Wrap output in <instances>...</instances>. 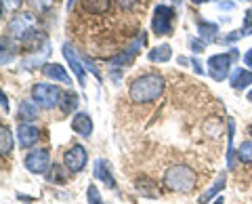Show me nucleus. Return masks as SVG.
Masks as SVG:
<instances>
[{
  "label": "nucleus",
  "mask_w": 252,
  "mask_h": 204,
  "mask_svg": "<svg viewBox=\"0 0 252 204\" xmlns=\"http://www.w3.org/2000/svg\"><path fill=\"white\" fill-rule=\"evenodd\" d=\"M36 28V19L32 13H23V15H17V17H13L9 21V36L15 38V40L19 42H26L28 36L34 32Z\"/></svg>",
  "instance_id": "4"
},
{
  "label": "nucleus",
  "mask_w": 252,
  "mask_h": 204,
  "mask_svg": "<svg viewBox=\"0 0 252 204\" xmlns=\"http://www.w3.org/2000/svg\"><path fill=\"white\" fill-rule=\"evenodd\" d=\"M26 169L34 175H42V172L49 170V164H51V154L49 150H34L26 156Z\"/></svg>",
  "instance_id": "7"
},
{
  "label": "nucleus",
  "mask_w": 252,
  "mask_h": 204,
  "mask_svg": "<svg viewBox=\"0 0 252 204\" xmlns=\"http://www.w3.org/2000/svg\"><path fill=\"white\" fill-rule=\"evenodd\" d=\"M220 9H223V11H231L233 4H231V2H223V4H220Z\"/></svg>",
  "instance_id": "37"
},
{
  "label": "nucleus",
  "mask_w": 252,
  "mask_h": 204,
  "mask_svg": "<svg viewBox=\"0 0 252 204\" xmlns=\"http://www.w3.org/2000/svg\"><path fill=\"white\" fill-rule=\"evenodd\" d=\"M154 183L152 181H147V179H143V181H139V185H137V192L139 194H143V196H149V198H158V190H149Z\"/></svg>",
  "instance_id": "25"
},
{
  "label": "nucleus",
  "mask_w": 252,
  "mask_h": 204,
  "mask_svg": "<svg viewBox=\"0 0 252 204\" xmlns=\"http://www.w3.org/2000/svg\"><path fill=\"white\" fill-rule=\"evenodd\" d=\"M219 34V26L217 23H210V21H200L198 23V36L202 38L204 42H212Z\"/></svg>",
  "instance_id": "18"
},
{
  "label": "nucleus",
  "mask_w": 252,
  "mask_h": 204,
  "mask_svg": "<svg viewBox=\"0 0 252 204\" xmlns=\"http://www.w3.org/2000/svg\"><path fill=\"white\" fill-rule=\"evenodd\" d=\"M248 101H252V91H250V93H248Z\"/></svg>",
  "instance_id": "41"
},
{
  "label": "nucleus",
  "mask_w": 252,
  "mask_h": 204,
  "mask_svg": "<svg viewBox=\"0 0 252 204\" xmlns=\"http://www.w3.org/2000/svg\"><path fill=\"white\" fill-rule=\"evenodd\" d=\"M30 4H32V9L34 11L44 13V11H49L53 6V0H30Z\"/></svg>",
  "instance_id": "27"
},
{
  "label": "nucleus",
  "mask_w": 252,
  "mask_h": 204,
  "mask_svg": "<svg viewBox=\"0 0 252 204\" xmlns=\"http://www.w3.org/2000/svg\"><path fill=\"white\" fill-rule=\"evenodd\" d=\"M72 129L76 131V135H80V137H91V133H93V118L89 114H76L74 116V120H72Z\"/></svg>",
  "instance_id": "14"
},
{
  "label": "nucleus",
  "mask_w": 252,
  "mask_h": 204,
  "mask_svg": "<svg viewBox=\"0 0 252 204\" xmlns=\"http://www.w3.org/2000/svg\"><path fill=\"white\" fill-rule=\"evenodd\" d=\"M193 4H202V2H208V0H191Z\"/></svg>",
  "instance_id": "38"
},
{
  "label": "nucleus",
  "mask_w": 252,
  "mask_h": 204,
  "mask_svg": "<svg viewBox=\"0 0 252 204\" xmlns=\"http://www.w3.org/2000/svg\"><path fill=\"white\" fill-rule=\"evenodd\" d=\"M21 4H23V0H2V13L6 9H9V11H17Z\"/></svg>",
  "instance_id": "29"
},
{
  "label": "nucleus",
  "mask_w": 252,
  "mask_h": 204,
  "mask_svg": "<svg viewBox=\"0 0 252 204\" xmlns=\"http://www.w3.org/2000/svg\"><path fill=\"white\" fill-rule=\"evenodd\" d=\"M32 99L42 109H53L55 105H59L61 91H59V86H55V84L38 82V84H34V89H32Z\"/></svg>",
  "instance_id": "3"
},
{
  "label": "nucleus",
  "mask_w": 252,
  "mask_h": 204,
  "mask_svg": "<svg viewBox=\"0 0 252 204\" xmlns=\"http://www.w3.org/2000/svg\"><path fill=\"white\" fill-rule=\"evenodd\" d=\"M164 185L172 192L185 194L189 190H193L195 185V172L193 169L185 167V164H177V167H170L164 172Z\"/></svg>",
  "instance_id": "2"
},
{
  "label": "nucleus",
  "mask_w": 252,
  "mask_h": 204,
  "mask_svg": "<svg viewBox=\"0 0 252 204\" xmlns=\"http://www.w3.org/2000/svg\"><path fill=\"white\" fill-rule=\"evenodd\" d=\"M93 172H94V179H97V181H103L109 190H116V179L112 175V164H109L107 160H103V158L94 160Z\"/></svg>",
  "instance_id": "11"
},
{
  "label": "nucleus",
  "mask_w": 252,
  "mask_h": 204,
  "mask_svg": "<svg viewBox=\"0 0 252 204\" xmlns=\"http://www.w3.org/2000/svg\"><path fill=\"white\" fill-rule=\"evenodd\" d=\"M225 183H227V175H225V172H220V175L217 177V181L212 183V185H210V187H208V190L204 192V194H200L198 202H200V204H208V202H210L212 198H215V196H217L219 192H223Z\"/></svg>",
  "instance_id": "15"
},
{
  "label": "nucleus",
  "mask_w": 252,
  "mask_h": 204,
  "mask_svg": "<svg viewBox=\"0 0 252 204\" xmlns=\"http://www.w3.org/2000/svg\"><path fill=\"white\" fill-rule=\"evenodd\" d=\"M162 93H164V78L156 72L135 78L128 89L130 101H135V103H152V101L160 99Z\"/></svg>",
  "instance_id": "1"
},
{
  "label": "nucleus",
  "mask_w": 252,
  "mask_h": 204,
  "mask_svg": "<svg viewBox=\"0 0 252 204\" xmlns=\"http://www.w3.org/2000/svg\"><path fill=\"white\" fill-rule=\"evenodd\" d=\"M250 133H252V127H250Z\"/></svg>",
  "instance_id": "42"
},
{
  "label": "nucleus",
  "mask_w": 252,
  "mask_h": 204,
  "mask_svg": "<svg viewBox=\"0 0 252 204\" xmlns=\"http://www.w3.org/2000/svg\"><path fill=\"white\" fill-rule=\"evenodd\" d=\"M227 127H229V133H227V169H233V164H235V160H233V156H235V150H233V120L229 118L227 120Z\"/></svg>",
  "instance_id": "23"
},
{
  "label": "nucleus",
  "mask_w": 252,
  "mask_h": 204,
  "mask_svg": "<svg viewBox=\"0 0 252 204\" xmlns=\"http://www.w3.org/2000/svg\"><path fill=\"white\" fill-rule=\"evenodd\" d=\"M109 0H82V6L86 13H94V15H101L109 9Z\"/></svg>",
  "instance_id": "22"
},
{
  "label": "nucleus",
  "mask_w": 252,
  "mask_h": 204,
  "mask_svg": "<svg viewBox=\"0 0 252 204\" xmlns=\"http://www.w3.org/2000/svg\"><path fill=\"white\" fill-rule=\"evenodd\" d=\"M238 158H240V162H244V164H252V141H244V143L238 147Z\"/></svg>",
  "instance_id": "24"
},
{
  "label": "nucleus",
  "mask_w": 252,
  "mask_h": 204,
  "mask_svg": "<svg viewBox=\"0 0 252 204\" xmlns=\"http://www.w3.org/2000/svg\"><path fill=\"white\" fill-rule=\"evenodd\" d=\"M189 44H191V49H193L195 53H202L204 46H206V42H204L202 38H191V42H189Z\"/></svg>",
  "instance_id": "30"
},
{
  "label": "nucleus",
  "mask_w": 252,
  "mask_h": 204,
  "mask_svg": "<svg viewBox=\"0 0 252 204\" xmlns=\"http://www.w3.org/2000/svg\"><path fill=\"white\" fill-rule=\"evenodd\" d=\"M40 69L46 78H51V80H57L61 84H72V78H69V74L65 72V68L59 66V64H44Z\"/></svg>",
  "instance_id": "13"
},
{
  "label": "nucleus",
  "mask_w": 252,
  "mask_h": 204,
  "mask_svg": "<svg viewBox=\"0 0 252 204\" xmlns=\"http://www.w3.org/2000/svg\"><path fill=\"white\" fill-rule=\"evenodd\" d=\"M191 66H193V69H195L198 74H204V69H202V66H200V61H198V59H193V61H191Z\"/></svg>",
  "instance_id": "36"
},
{
  "label": "nucleus",
  "mask_w": 252,
  "mask_h": 204,
  "mask_svg": "<svg viewBox=\"0 0 252 204\" xmlns=\"http://www.w3.org/2000/svg\"><path fill=\"white\" fill-rule=\"evenodd\" d=\"M170 57H172L170 44H160L154 51H149V61H156V64H166V61H170Z\"/></svg>",
  "instance_id": "19"
},
{
  "label": "nucleus",
  "mask_w": 252,
  "mask_h": 204,
  "mask_svg": "<svg viewBox=\"0 0 252 204\" xmlns=\"http://www.w3.org/2000/svg\"><path fill=\"white\" fill-rule=\"evenodd\" d=\"M252 84V72H248V69H235L233 76H231V86L235 91H244L248 89V86Z\"/></svg>",
  "instance_id": "16"
},
{
  "label": "nucleus",
  "mask_w": 252,
  "mask_h": 204,
  "mask_svg": "<svg viewBox=\"0 0 252 204\" xmlns=\"http://www.w3.org/2000/svg\"><path fill=\"white\" fill-rule=\"evenodd\" d=\"M238 57V51H231L229 55L227 53H219V55H212L208 59V68H210V76L215 80H225L227 74H229V68H231V59Z\"/></svg>",
  "instance_id": "6"
},
{
  "label": "nucleus",
  "mask_w": 252,
  "mask_h": 204,
  "mask_svg": "<svg viewBox=\"0 0 252 204\" xmlns=\"http://www.w3.org/2000/svg\"><path fill=\"white\" fill-rule=\"evenodd\" d=\"M172 17L175 11L166 4H158L154 9V17H152V28L158 36H168L172 32Z\"/></svg>",
  "instance_id": "5"
},
{
  "label": "nucleus",
  "mask_w": 252,
  "mask_h": 204,
  "mask_svg": "<svg viewBox=\"0 0 252 204\" xmlns=\"http://www.w3.org/2000/svg\"><path fill=\"white\" fill-rule=\"evenodd\" d=\"M242 36H244V30H238V32H231L229 36H225L223 42H225V44H227V42H235V40H240Z\"/></svg>",
  "instance_id": "31"
},
{
  "label": "nucleus",
  "mask_w": 252,
  "mask_h": 204,
  "mask_svg": "<svg viewBox=\"0 0 252 204\" xmlns=\"http://www.w3.org/2000/svg\"><path fill=\"white\" fill-rule=\"evenodd\" d=\"M72 4H74V0H69V2H67V9H72Z\"/></svg>",
  "instance_id": "40"
},
{
  "label": "nucleus",
  "mask_w": 252,
  "mask_h": 204,
  "mask_svg": "<svg viewBox=\"0 0 252 204\" xmlns=\"http://www.w3.org/2000/svg\"><path fill=\"white\" fill-rule=\"evenodd\" d=\"M244 64H246L248 68H252V49H248L246 53H244Z\"/></svg>",
  "instance_id": "35"
},
{
  "label": "nucleus",
  "mask_w": 252,
  "mask_h": 204,
  "mask_svg": "<svg viewBox=\"0 0 252 204\" xmlns=\"http://www.w3.org/2000/svg\"><path fill=\"white\" fill-rule=\"evenodd\" d=\"M17 139H19V145L23 150L36 145L40 141V129H36L34 124H28V122H21L17 127Z\"/></svg>",
  "instance_id": "10"
},
{
  "label": "nucleus",
  "mask_w": 252,
  "mask_h": 204,
  "mask_svg": "<svg viewBox=\"0 0 252 204\" xmlns=\"http://www.w3.org/2000/svg\"><path fill=\"white\" fill-rule=\"evenodd\" d=\"M63 57H65V61L69 64V68H72V72L76 74L78 82H80V86H86V69H84V64L80 59H78L76 51L72 49V44H63Z\"/></svg>",
  "instance_id": "9"
},
{
  "label": "nucleus",
  "mask_w": 252,
  "mask_h": 204,
  "mask_svg": "<svg viewBox=\"0 0 252 204\" xmlns=\"http://www.w3.org/2000/svg\"><path fill=\"white\" fill-rule=\"evenodd\" d=\"M38 103H34V101H21L19 105V118L26 120V122H32L38 118Z\"/></svg>",
  "instance_id": "21"
},
{
  "label": "nucleus",
  "mask_w": 252,
  "mask_h": 204,
  "mask_svg": "<svg viewBox=\"0 0 252 204\" xmlns=\"http://www.w3.org/2000/svg\"><path fill=\"white\" fill-rule=\"evenodd\" d=\"M141 0H118V4L122 6V9H132V6H137Z\"/></svg>",
  "instance_id": "32"
},
{
  "label": "nucleus",
  "mask_w": 252,
  "mask_h": 204,
  "mask_svg": "<svg viewBox=\"0 0 252 204\" xmlns=\"http://www.w3.org/2000/svg\"><path fill=\"white\" fill-rule=\"evenodd\" d=\"M59 107L63 114H72L74 109L78 107V95L74 91H65L61 93V101H59Z\"/></svg>",
  "instance_id": "20"
},
{
  "label": "nucleus",
  "mask_w": 252,
  "mask_h": 204,
  "mask_svg": "<svg viewBox=\"0 0 252 204\" xmlns=\"http://www.w3.org/2000/svg\"><path fill=\"white\" fill-rule=\"evenodd\" d=\"M86 162H89V156H86V150L82 145H74L63 154V164L72 170V172H80L84 170Z\"/></svg>",
  "instance_id": "8"
},
{
  "label": "nucleus",
  "mask_w": 252,
  "mask_h": 204,
  "mask_svg": "<svg viewBox=\"0 0 252 204\" xmlns=\"http://www.w3.org/2000/svg\"><path fill=\"white\" fill-rule=\"evenodd\" d=\"M11 152H13V133L6 124H2L0 127V154L6 158V156H11Z\"/></svg>",
  "instance_id": "17"
},
{
  "label": "nucleus",
  "mask_w": 252,
  "mask_h": 204,
  "mask_svg": "<svg viewBox=\"0 0 252 204\" xmlns=\"http://www.w3.org/2000/svg\"><path fill=\"white\" fill-rule=\"evenodd\" d=\"M145 40H147V38H145V32L143 34H141L139 38H137V40L135 42H132L130 46H128V49H126L124 53H120V55H116V57H112V59H109V66H124V64H128V61L132 59V57H135V55H137V51H139V46L141 44H145Z\"/></svg>",
  "instance_id": "12"
},
{
  "label": "nucleus",
  "mask_w": 252,
  "mask_h": 204,
  "mask_svg": "<svg viewBox=\"0 0 252 204\" xmlns=\"http://www.w3.org/2000/svg\"><path fill=\"white\" fill-rule=\"evenodd\" d=\"M242 30H244V36L252 34V6L246 11V15H244V26H242Z\"/></svg>",
  "instance_id": "28"
},
{
  "label": "nucleus",
  "mask_w": 252,
  "mask_h": 204,
  "mask_svg": "<svg viewBox=\"0 0 252 204\" xmlns=\"http://www.w3.org/2000/svg\"><path fill=\"white\" fill-rule=\"evenodd\" d=\"M82 59H84L86 68H89V72H93V74H94V78H99V72H97V68H94V66L91 64V59H89V57H82Z\"/></svg>",
  "instance_id": "34"
},
{
  "label": "nucleus",
  "mask_w": 252,
  "mask_h": 204,
  "mask_svg": "<svg viewBox=\"0 0 252 204\" xmlns=\"http://www.w3.org/2000/svg\"><path fill=\"white\" fill-rule=\"evenodd\" d=\"M86 198H89V204H103V200H101V194L97 190V185H89V190H86Z\"/></svg>",
  "instance_id": "26"
},
{
  "label": "nucleus",
  "mask_w": 252,
  "mask_h": 204,
  "mask_svg": "<svg viewBox=\"0 0 252 204\" xmlns=\"http://www.w3.org/2000/svg\"><path fill=\"white\" fill-rule=\"evenodd\" d=\"M223 202H225L223 198H217V200H215V204H223Z\"/></svg>",
  "instance_id": "39"
},
{
  "label": "nucleus",
  "mask_w": 252,
  "mask_h": 204,
  "mask_svg": "<svg viewBox=\"0 0 252 204\" xmlns=\"http://www.w3.org/2000/svg\"><path fill=\"white\" fill-rule=\"evenodd\" d=\"M0 99H2V112H4V114H9V97H6V93H4V91L0 93Z\"/></svg>",
  "instance_id": "33"
}]
</instances>
